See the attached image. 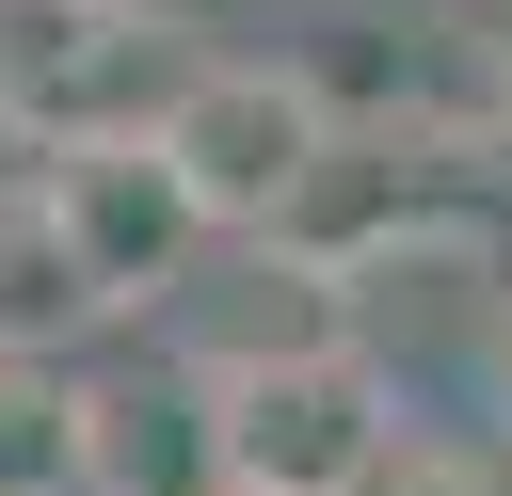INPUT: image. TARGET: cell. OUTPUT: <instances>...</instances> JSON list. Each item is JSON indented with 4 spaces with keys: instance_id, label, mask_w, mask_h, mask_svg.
I'll return each mask as SVG.
<instances>
[{
    "instance_id": "6da1fadb",
    "label": "cell",
    "mask_w": 512,
    "mask_h": 496,
    "mask_svg": "<svg viewBox=\"0 0 512 496\" xmlns=\"http://www.w3.org/2000/svg\"><path fill=\"white\" fill-rule=\"evenodd\" d=\"M384 448L400 432H384V384L352 352H272L208 416V480H240V496H368Z\"/></svg>"
},
{
    "instance_id": "7a4b0ae2",
    "label": "cell",
    "mask_w": 512,
    "mask_h": 496,
    "mask_svg": "<svg viewBox=\"0 0 512 496\" xmlns=\"http://www.w3.org/2000/svg\"><path fill=\"white\" fill-rule=\"evenodd\" d=\"M160 160L192 176V208H208V224H288V208L320 192L336 128H320V96H304V80H272V64H208V80H176Z\"/></svg>"
},
{
    "instance_id": "3957f363",
    "label": "cell",
    "mask_w": 512,
    "mask_h": 496,
    "mask_svg": "<svg viewBox=\"0 0 512 496\" xmlns=\"http://www.w3.org/2000/svg\"><path fill=\"white\" fill-rule=\"evenodd\" d=\"M48 208H64V240L96 256V288H160L192 240H224V224L192 208V176L160 160V128H144V144H80V160L48 176Z\"/></svg>"
},
{
    "instance_id": "277c9868",
    "label": "cell",
    "mask_w": 512,
    "mask_h": 496,
    "mask_svg": "<svg viewBox=\"0 0 512 496\" xmlns=\"http://www.w3.org/2000/svg\"><path fill=\"white\" fill-rule=\"evenodd\" d=\"M112 288H96V256L64 240V208L48 192H0V336L16 352H48V336H80Z\"/></svg>"
},
{
    "instance_id": "5b68a950",
    "label": "cell",
    "mask_w": 512,
    "mask_h": 496,
    "mask_svg": "<svg viewBox=\"0 0 512 496\" xmlns=\"http://www.w3.org/2000/svg\"><path fill=\"white\" fill-rule=\"evenodd\" d=\"M224 496H240V480H224Z\"/></svg>"
}]
</instances>
